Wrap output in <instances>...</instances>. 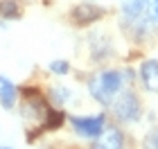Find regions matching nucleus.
<instances>
[{"instance_id": "2", "label": "nucleus", "mask_w": 158, "mask_h": 149, "mask_svg": "<svg viewBox=\"0 0 158 149\" xmlns=\"http://www.w3.org/2000/svg\"><path fill=\"white\" fill-rule=\"evenodd\" d=\"M113 115H115L120 122H127L131 124L135 120L140 118V99L138 95L133 93V90H124V93H120L115 99H113Z\"/></svg>"}, {"instance_id": "12", "label": "nucleus", "mask_w": 158, "mask_h": 149, "mask_svg": "<svg viewBox=\"0 0 158 149\" xmlns=\"http://www.w3.org/2000/svg\"><path fill=\"white\" fill-rule=\"evenodd\" d=\"M50 72L52 75H68V70H70V63L66 61V59H54V61H50Z\"/></svg>"}, {"instance_id": "5", "label": "nucleus", "mask_w": 158, "mask_h": 149, "mask_svg": "<svg viewBox=\"0 0 158 149\" xmlns=\"http://www.w3.org/2000/svg\"><path fill=\"white\" fill-rule=\"evenodd\" d=\"M88 45H90V56L93 61H102V59H109L113 54V43L106 34H90L88 39Z\"/></svg>"}, {"instance_id": "13", "label": "nucleus", "mask_w": 158, "mask_h": 149, "mask_svg": "<svg viewBox=\"0 0 158 149\" xmlns=\"http://www.w3.org/2000/svg\"><path fill=\"white\" fill-rule=\"evenodd\" d=\"M0 149H11V147H0Z\"/></svg>"}, {"instance_id": "10", "label": "nucleus", "mask_w": 158, "mask_h": 149, "mask_svg": "<svg viewBox=\"0 0 158 149\" xmlns=\"http://www.w3.org/2000/svg\"><path fill=\"white\" fill-rule=\"evenodd\" d=\"M50 97H52L56 104H61V106H63V104L73 102V90H70V88H66V86H56V88H52Z\"/></svg>"}, {"instance_id": "14", "label": "nucleus", "mask_w": 158, "mask_h": 149, "mask_svg": "<svg viewBox=\"0 0 158 149\" xmlns=\"http://www.w3.org/2000/svg\"><path fill=\"white\" fill-rule=\"evenodd\" d=\"M154 129H156V131H158V124H156V126H154Z\"/></svg>"}, {"instance_id": "3", "label": "nucleus", "mask_w": 158, "mask_h": 149, "mask_svg": "<svg viewBox=\"0 0 158 149\" xmlns=\"http://www.w3.org/2000/svg\"><path fill=\"white\" fill-rule=\"evenodd\" d=\"M70 124H73L77 136L97 138L106 129V115L104 113H97V115H73L70 118Z\"/></svg>"}, {"instance_id": "9", "label": "nucleus", "mask_w": 158, "mask_h": 149, "mask_svg": "<svg viewBox=\"0 0 158 149\" xmlns=\"http://www.w3.org/2000/svg\"><path fill=\"white\" fill-rule=\"evenodd\" d=\"M0 16L11 20V18H18L20 16V7L16 0H0Z\"/></svg>"}, {"instance_id": "11", "label": "nucleus", "mask_w": 158, "mask_h": 149, "mask_svg": "<svg viewBox=\"0 0 158 149\" xmlns=\"http://www.w3.org/2000/svg\"><path fill=\"white\" fill-rule=\"evenodd\" d=\"M145 16L149 25L158 30V0H145Z\"/></svg>"}, {"instance_id": "4", "label": "nucleus", "mask_w": 158, "mask_h": 149, "mask_svg": "<svg viewBox=\"0 0 158 149\" xmlns=\"http://www.w3.org/2000/svg\"><path fill=\"white\" fill-rule=\"evenodd\" d=\"M102 16H104V7H99L95 2H81L73 9V20L77 25H90Z\"/></svg>"}, {"instance_id": "7", "label": "nucleus", "mask_w": 158, "mask_h": 149, "mask_svg": "<svg viewBox=\"0 0 158 149\" xmlns=\"http://www.w3.org/2000/svg\"><path fill=\"white\" fill-rule=\"evenodd\" d=\"M140 81L149 93H158V61L147 59L140 66Z\"/></svg>"}, {"instance_id": "8", "label": "nucleus", "mask_w": 158, "mask_h": 149, "mask_svg": "<svg viewBox=\"0 0 158 149\" xmlns=\"http://www.w3.org/2000/svg\"><path fill=\"white\" fill-rule=\"evenodd\" d=\"M16 99H18V88L16 84H14L9 77L0 75V104H2V109H14L16 106Z\"/></svg>"}, {"instance_id": "6", "label": "nucleus", "mask_w": 158, "mask_h": 149, "mask_svg": "<svg viewBox=\"0 0 158 149\" xmlns=\"http://www.w3.org/2000/svg\"><path fill=\"white\" fill-rule=\"evenodd\" d=\"M93 149H124V136L115 126H109L97 136Z\"/></svg>"}, {"instance_id": "1", "label": "nucleus", "mask_w": 158, "mask_h": 149, "mask_svg": "<svg viewBox=\"0 0 158 149\" xmlns=\"http://www.w3.org/2000/svg\"><path fill=\"white\" fill-rule=\"evenodd\" d=\"M122 84H124V77L120 70H99L88 79V93L95 102L109 106L120 95Z\"/></svg>"}]
</instances>
